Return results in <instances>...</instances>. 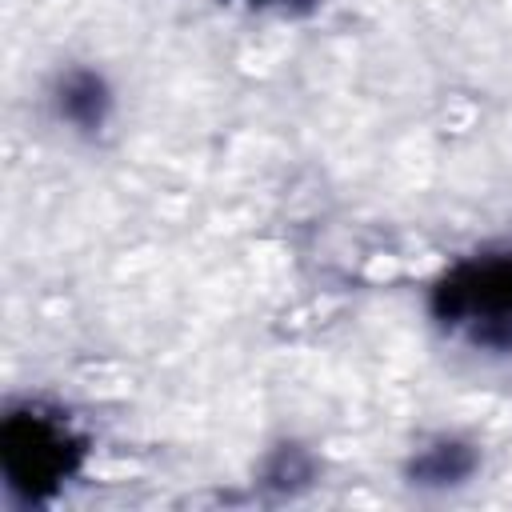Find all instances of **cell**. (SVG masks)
<instances>
[{
	"label": "cell",
	"mask_w": 512,
	"mask_h": 512,
	"mask_svg": "<svg viewBox=\"0 0 512 512\" xmlns=\"http://www.w3.org/2000/svg\"><path fill=\"white\" fill-rule=\"evenodd\" d=\"M432 316L476 348L512 352V252L452 264L432 288Z\"/></svg>",
	"instance_id": "6da1fadb"
},
{
	"label": "cell",
	"mask_w": 512,
	"mask_h": 512,
	"mask_svg": "<svg viewBox=\"0 0 512 512\" xmlns=\"http://www.w3.org/2000/svg\"><path fill=\"white\" fill-rule=\"evenodd\" d=\"M80 452L84 444L72 432V424L44 404L12 408L4 416L0 468L8 492H16L20 500H48L76 472Z\"/></svg>",
	"instance_id": "7a4b0ae2"
},
{
	"label": "cell",
	"mask_w": 512,
	"mask_h": 512,
	"mask_svg": "<svg viewBox=\"0 0 512 512\" xmlns=\"http://www.w3.org/2000/svg\"><path fill=\"white\" fill-rule=\"evenodd\" d=\"M56 116L80 132H96L104 120H108V108H112V96H108V84L96 76V72H68L56 88Z\"/></svg>",
	"instance_id": "3957f363"
},
{
	"label": "cell",
	"mask_w": 512,
	"mask_h": 512,
	"mask_svg": "<svg viewBox=\"0 0 512 512\" xmlns=\"http://www.w3.org/2000/svg\"><path fill=\"white\" fill-rule=\"evenodd\" d=\"M468 472H472V452L460 448V444H440V448H432V452H424L416 460L420 484H452V480H460Z\"/></svg>",
	"instance_id": "277c9868"
},
{
	"label": "cell",
	"mask_w": 512,
	"mask_h": 512,
	"mask_svg": "<svg viewBox=\"0 0 512 512\" xmlns=\"http://www.w3.org/2000/svg\"><path fill=\"white\" fill-rule=\"evenodd\" d=\"M252 4H280V0H252Z\"/></svg>",
	"instance_id": "5b68a950"
}]
</instances>
